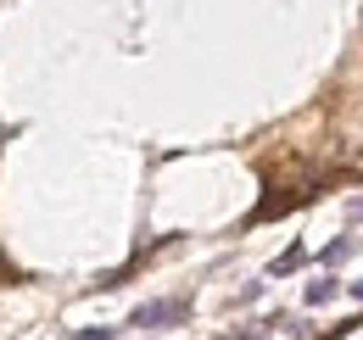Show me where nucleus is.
<instances>
[{
    "label": "nucleus",
    "instance_id": "obj_1",
    "mask_svg": "<svg viewBox=\"0 0 363 340\" xmlns=\"http://www.w3.org/2000/svg\"><path fill=\"white\" fill-rule=\"evenodd\" d=\"M190 318V301L184 296H162V301H145V307H135V329H174V324H184Z\"/></svg>",
    "mask_w": 363,
    "mask_h": 340
},
{
    "label": "nucleus",
    "instance_id": "obj_2",
    "mask_svg": "<svg viewBox=\"0 0 363 340\" xmlns=\"http://www.w3.org/2000/svg\"><path fill=\"white\" fill-rule=\"evenodd\" d=\"M358 256V234H335L324 251H318V262H324V273H335V268H347Z\"/></svg>",
    "mask_w": 363,
    "mask_h": 340
},
{
    "label": "nucleus",
    "instance_id": "obj_3",
    "mask_svg": "<svg viewBox=\"0 0 363 340\" xmlns=\"http://www.w3.org/2000/svg\"><path fill=\"white\" fill-rule=\"evenodd\" d=\"M302 262H308V246H296V240H291V246H285V251L269 262V279H279V273H296Z\"/></svg>",
    "mask_w": 363,
    "mask_h": 340
},
{
    "label": "nucleus",
    "instance_id": "obj_4",
    "mask_svg": "<svg viewBox=\"0 0 363 340\" xmlns=\"http://www.w3.org/2000/svg\"><path fill=\"white\" fill-rule=\"evenodd\" d=\"M335 290H341V279L335 273H318V279H308L302 296H308V307H324V301H335Z\"/></svg>",
    "mask_w": 363,
    "mask_h": 340
},
{
    "label": "nucleus",
    "instance_id": "obj_5",
    "mask_svg": "<svg viewBox=\"0 0 363 340\" xmlns=\"http://www.w3.org/2000/svg\"><path fill=\"white\" fill-rule=\"evenodd\" d=\"M252 301H263V279H252V285H240V307H252Z\"/></svg>",
    "mask_w": 363,
    "mask_h": 340
},
{
    "label": "nucleus",
    "instance_id": "obj_6",
    "mask_svg": "<svg viewBox=\"0 0 363 340\" xmlns=\"http://www.w3.org/2000/svg\"><path fill=\"white\" fill-rule=\"evenodd\" d=\"M73 340H118V335H112V329H79Z\"/></svg>",
    "mask_w": 363,
    "mask_h": 340
},
{
    "label": "nucleus",
    "instance_id": "obj_7",
    "mask_svg": "<svg viewBox=\"0 0 363 340\" xmlns=\"http://www.w3.org/2000/svg\"><path fill=\"white\" fill-rule=\"evenodd\" d=\"M352 223H363V196H358V201H352Z\"/></svg>",
    "mask_w": 363,
    "mask_h": 340
},
{
    "label": "nucleus",
    "instance_id": "obj_8",
    "mask_svg": "<svg viewBox=\"0 0 363 340\" xmlns=\"http://www.w3.org/2000/svg\"><path fill=\"white\" fill-rule=\"evenodd\" d=\"M347 290H352V296H358V301H363V279H352V285H347Z\"/></svg>",
    "mask_w": 363,
    "mask_h": 340
},
{
    "label": "nucleus",
    "instance_id": "obj_9",
    "mask_svg": "<svg viewBox=\"0 0 363 340\" xmlns=\"http://www.w3.org/2000/svg\"><path fill=\"white\" fill-rule=\"evenodd\" d=\"M229 340H263V335H246V329H235V335H229Z\"/></svg>",
    "mask_w": 363,
    "mask_h": 340
}]
</instances>
